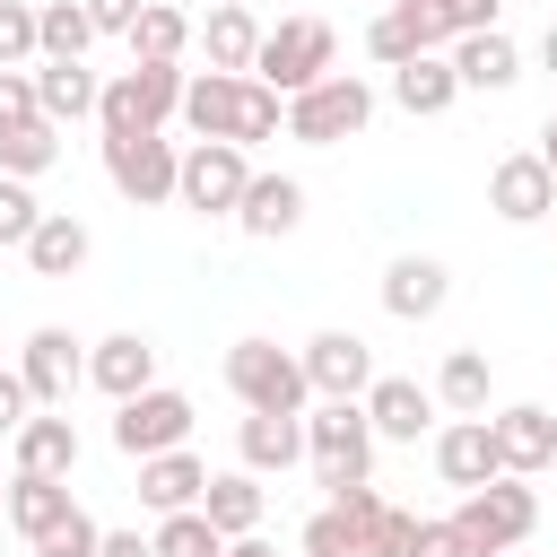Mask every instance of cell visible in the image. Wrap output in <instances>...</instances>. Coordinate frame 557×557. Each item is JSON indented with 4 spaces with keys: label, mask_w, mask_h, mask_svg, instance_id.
I'll list each match as a JSON object with an SVG mask.
<instances>
[{
    "label": "cell",
    "mask_w": 557,
    "mask_h": 557,
    "mask_svg": "<svg viewBox=\"0 0 557 557\" xmlns=\"http://www.w3.org/2000/svg\"><path fill=\"white\" fill-rule=\"evenodd\" d=\"M183 122H191V139H235V148H252V139H278V131H287V96L261 87L252 70H191Z\"/></svg>",
    "instance_id": "6da1fadb"
},
{
    "label": "cell",
    "mask_w": 557,
    "mask_h": 557,
    "mask_svg": "<svg viewBox=\"0 0 557 557\" xmlns=\"http://www.w3.org/2000/svg\"><path fill=\"white\" fill-rule=\"evenodd\" d=\"M183 87H191L183 61H131L122 78H104V96H96V131H104V139L165 131V122L183 113Z\"/></svg>",
    "instance_id": "7a4b0ae2"
},
{
    "label": "cell",
    "mask_w": 557,
    "mask_h": 557,
    "mask_svg": "<svg viewBox=\"0 0 557 557\" xmlns=\"http://www.w3.org/2000/svg\"><path fill=\"white\" fill-rule=\"evenodd\" d=\"M305 461H313V479L339 496V487H357V479H374V418H366V400H322V409H305Z\"/></svg>",
    "instance_id": "3957f363"
},
{
    "label": "cell",
    "mask_w": 557,
    "mask_h": 557,
    "mask_svg": "<svg viewBox=\"0 0 557 557\" xmlns=\"http://www.w3.org/2000/svg\"><path fill=\"white\" fill-rule=\"evenodd\" d=\"M331 61H339L331 17H278V26L261 35V52H252V78L278 87V96H305L313 78H331Z\"/></svg>",
    "instance_id": "277c9868"
},
{
    "label": "cell",
    "mask_w": 557,
    "mask_h": 557,
    "mask_svg": "<svg viewBox=\"0 0 557 557\" xmlns=\"http://www.w3.org/2000/svg\"><path fill=\"white\" fill-rule=\"evenodd\" d=\"M374 122V87L357 78V70H331V78H313L305 96H287V139H305V148H339V139H357Z\"/></svg>",
    "instance_id": "5b68a950"
},
{
    "label": "cell",
    "mask_w": 557,
    "mask_h": 557,
    "mask_svg": "<svg viewBox=\"0 0 557 557\" xmlns=\"http://www.w3.org/2000/svg\"><path fill=\"white\" fill-rule=\"evenodd\" d=\"M226 392H235L244 409H287V418H305L313 374H305V357H287L278 339H235V348H226Z\"/></svg>",
    "instance_id": "8992f818"
},
{
    "label": "cell",
    "mask_w": 557,
    "mask_h": 557,
    "mask_svg": "<svg viewBox=\"0 0 557 557\" xmlns=\"http://www.w3.org/2000/svg\"><path fill=\"white\" fill-rule=\"evenodd\" d=\"M453 522H461V540H470L479 557H505V548H522V540L540 531V496L505 470V479H487V487H461Z\"/></svg>",
    "instance_id": "52a82bcc"
},
{
    "label": "cell",
    "mask_w": 557,
    "mask_h": 557,
    "mask_svg": "<svg viewBox=\"0 0 557 557\" xmlns=\"http://www.w3.org/2000/svg\"><path fill=\"white\" fill-rule=\"evenodd\" d=\"M104 183L131 200V209H165L174 183H183V148L165 131H139V139H104Z\"/></svg>",
    "instance_id": "ba28073f"
},
{
    "label": "cell",
    "mask_w": 557,
    "mask_h": 557,
    "mask_svg": "<svg viewBox=\"0 0 557 557\" xmlns=\"http://www.w3.org/2000/svg\"><path fill=\"white\" fill-rule=\"evenodd\" d=\"M244 183H252V157H244L235 139H191L174 200H183L191 218H235V209H244Z\"/></svg>",
    "instance_id": "9c48e42d"
},
{
    "label": "cell",
    "mask_w": 557,
    "mask_h": 557,
    "mask_svg": "<svg viewBox=\"0 0 557 557\" xmlns=\"http://www.w3.org/2000/svg\"><path fill=\"white\" fill-rule=\"evenodd\" d=\"M183 435H191V400H183V392L148 383V392H131V400H113V453L148 461V453H174Z\"/></svg>",
    "instance_id": "30bf717a"
},
{
    "label": "cell",
    "mask_w": 557,
    "mask_h": 557,
    "mask_svg": "<svg viewBox=\"0 0 557 557\" xmlns=\"http://www.w3.org/2000/svg\"><path fill=\"white\" fill-rule=\"evenodd\" d=\"M487 209H496L505 226H540V218H557V174H548V157H540V148L496 157V165H487Z\"/></svg>",
    "instance_id": "8fae6325"
},
{
    "label": "cell",
    "mask_w": 557,
    "mask_h": 557,
    "mask_svg": "<svg viewBox=\"0 0 557 557\" xmlns=\"http://www.w3.org/2000/svg\"><path fill=\"white\" fill-rule=\"evenodd\" d=\"M17 374H26L35 409H70V392L87 383V339H70L61 322H44V331H26V357H17Z\"/></svg>",
    "instance_id": "7c38bea8"
},
{
    "label": "cell",
    "mask_w": 557,
    "mask_h": 557,
    "mask_svg": "<svg viewBox=\"0 0 557 557\" xmlns=\"http://www.w3.org/2000/svg\"><path fill=\"white\" fill-rule=\"evenodd\" d=\"M305 374H313L322 400H366L374 392V348L357 331H313L305 339Z\"/></svg>",
    "instance_id": "4fadbf2b"
},
{
    "label": "cell",
    "mask_w": 557,
    "mask_h": 557,
    "mask_svg": "<svg viewBox=\"0 0 557 557\" xmlns=\"http://www.w3.org/2000/svg\"><path fill=\"white\" fill-rule=\"evenodd\" d=\"M444 296H453V270H444L435 252H400V261L383 270V313H392V322H435Z\"/></svg>",
    "instance_id": "5bb4252c"
},
{
    "label": "cell",
    "mask_w": 557,
    "mask_h": 557,
    "mask_svg": "<svg viewBox=\"0 0 557 557\" xmlns=\"http://www.w3.org/2000/svg\"><path fill=\"white\" fill-rule=\"evenodd\" d=\"M87 383H96L104 400L148 392V383H157V339H148V331H113V339H96V348H87Z\"/></svg>",
    "instance_id": "9a60e30c"
},
{
    "label": "cell",
    "mask_w": 557,
    "mask_h": 557,
    "mask_svg": "<svg viewBox=\"0 0 557 557\" xmlns=\"http://www.w3.org/2000/svg\"><path fill=\"white\" fill-rule=\"evenodd\" d=\"M435 470H444V487H487V479H505L496 426H487V418H453V426L435 435Z\"/></svg>",
    "instance_id": "2e32d148"
},
{
    "label": "cell",
    "mask_w": 557,
    "mask_h": 557,
    "mask_svg": "<svg viewBox=\"0 0 557 557\" xmlns=\"http://www.w3.org/2000/svg\"><path fill=\"white\" fill-rule=\"evenodd\" d=\"M209 479H218V470H209L200 453H183V444H174V453H148V461H139V505H148V513H183V505L209 496Z\"/></svg>",
    "instance_id": "e0dca14e"
},
{
    "label": "cell",
    "mask_w": 557,
    "mask_h": 557,
    "mask_svg": "<svg viewBox=\"0 0 557 557\" xmlns=\"http://www.w3.org/2000/svg\"><path fill=\"white\" fill-rule=\"evenodd\" d=\"M487 426H496V453H505V470H513V479H531V470H548V461H557V418H548L540 400H513V409H496Z\"/></svg>",
    "instance_id": "ac0fdd59"
},
{
    "label": "cell",
    "mask_w": 557,
    "mask_h": 557,
    "mask_svg": "<svg viewBox=\"0 0 557 557\" xmlns=\"http://www.w3.org/2000/svg\"><path fill=\"white\" fill-rule=\"evenodd\" d=\"M366 418H374V435H392V444H418V435L435 426V392H426V383H409V374H374V392H366Z\"/></svg>",
    "instance_id": "d6986e66"
},
{
    "label": "cell",
    "mask_w": 557,
    "mask_h": 557,
    "mask_svg": "<svg viewBox=\"0 0 557 557\" xmlns=\"http://www.w3.org/2000/svg\"><path fill=\"white\" fill-rule=\"evenodd\" d=\"M296 218H305V183H296V174H252V183H244V209H235L244 235L278 244V235H296Z\"/></svg>",
    "instance_id": "ffe728a7"
},
{
    "label": "cell",
    "mask_w": 557,
    "mask_h": 557,
    "mask_svg": "<svg viewBox=\"0 0 557 557\" xmlns=\"http://www.w3.org/2000/svg\"><path fill=\"white\" fill-rule=\"evenodd\" d=\"M235 453H244V470H296L305 461V418H287V409H252L244 426H235Z\"/></svg>",
    "instance_id": "44dd1931"
},
{
    "label": "cell",
    "mask_w": 557,
    "mask_h": 557,
    "mask_svg": "<svg viewBox=\"0 0 557 557\" xmlns=\"http://www.w3.org/2000/svg\"><path fill=\"white\" fill-rule=\"evenodd\" d=\"M453 96H461L453 52H409V61L392 70V104H400V113H418V122H426V113H444Z\"/></svg>",
    "instance_id": "7402d4cb"
},
{
    "label": "cell",
    "mask_w": 557,
    "mask_h": 557,
    "mask_svg": "<svg viewBox=\"0 0 557 557\" xmlns=\"http://www.w3.org/2000/svg\"><path fill=\"white\" fill-rule=\"evenodd\" d=\"M261 35H270V26H252V9H244V0H218V9L200 17V35H191V44L209 52V70H252Z\"/></svg>",
    "instance_id": "603a6c76"
},
{
    "label": "cell",
    "mask_w": 557,
    "mask_h": 557,
    "mask_svg": "<svg viewBox=\"0 0 557 557\" xmlns=\"http://www.w3.org/2000/svg\"><path fill=\"white\" fill-rule=\"evenodd\" d=\"M96 96H104V78H96L87 61H35V104H44V122H87Z\"/></svg>",
    "instance_id": "cb8c5ba5"
},
{
    "label": "cell",
    "mask_w": 557,
    "mask_h": 557,
    "mask_svg": "<svg viewBox=\"0 0 557 557\" xmlns=\"http://www.w3.org/2000/svg\"><path fill=\"white\" fill-rule=\"evenodd\" d=\"M87 252H96V235H87L70 209H44V226L26 235V270H35V278H70V270H87Z\"/></svg>",
    "instance_id": "d4e9b609"
},
{
    "label": "cell",
    "mask_w": 557,
    "mask_h": 557,
    "mask_svg": "<svg viewBox=\"0 0 557 557\" xmlns=\"http://www.w3.org/2000/svg\"><path fill=\"white\" fill-rule=\"evenodd\" d=\"M200 513H209L226 540L261 531V513H270V496H261V470H218V479H209V496H200Z\"/></svg>",
    "instance_id": "484cf974"
},
{
    "label": "cell",
    "mask_w": 557,
    "mask_h": 557,
    "mask_svg": "<svg viewBox=\"0 0 557 557\" xmlns=\"http://www.w3.org/2000/svg\"><path fill=\"white\" fill-rule=\"evenodd\" d=\"M453 70H461V87H487V96H496V87L522 78V52H513L505 26H487V35H461V44H453Z\"/></svg>",
    "instance_id": "4316f807"
},
{
    "label": "cell",
    "mask_w": 557,
    "mask_h": 557,
    "mask_svg": "<svg viewBox=\"0 0 557 557\" xmlns=\"http://www.w3.org/2000/svg\"><path fill=\"white\" fill-rule=\"evenodd\" d=\"M78 496H70V479H44V470H9V522L26 531V540H44L61 513H70Z\"/></svg>",
    "instance_id": "83f0119b"
},
{
    "label": "cell",
    "mask_w": 557,
    "mask_h": 557,
    "mask_svg": "<svg viewBox=\"0 0 557 557\" xmlns=\"http://www.w3.org/2000/svg\"><path fill=\"white\" fill-rule=\"evenodd\" d=\"M191 35H200V26H191L174 0H148V9H139V26H131L122 44H131V61H183V52H191Z\"/></svg>",
    "instance_id": "f1b7e54d"
},
{
    "label": "cell",
    "mask_w": 557,
    "mask_h": 557,
    "mask_svg": "<svg viewBox=\"0 0 557 557\" xmlns=\"http://www.w3.org/2000/svg\"><path fill=\"white\" fill-rule=\"evenodd\" d=\"M17 470L70 479V470H78V426H70V418H26V426H17Z\"/></svg>",
    "instance_id": "f546056e"
},
{
    "label": "cell",
    "mask_w": 557,
    "mask_h": 557,
    "mask_svg": "<svg viewBox=\"0 0 557 557\" xmlns=\"http://www.w3.org/2000/svg\"><path fill=\"white\" fill-rule=\"evenodd\" d=\"M487 348H453L444 357V374H435V400L453 409V418H487Z\"/></svg>",
    "instance_id": "4dcf8cb0"
},
{
    "label": "cell",
    "mask_w": 557,
    "mask_h": 557,
    "mask_svg": "<svg viewBox=\"0 0 557 557\" xmlns=\"http://www.w3.org/2000/svg\"><path fill=\"white\" fill-rule=\"evenodd\" d=\"M44 165H61V122H17V131H0V174H17V183H35Z\"/></svg>",
    "instance_id": "1f68e13d"
},
{
    "label": "cell",
    "mask_w": 557,
    "mask_h": 557,
    "mask_svg": "<svg viewBox=\"0 0 557 557\" xmlns=\"http://www.w3.org/2000/svg\"><path fill=\"white\" fill-rule=\"evenodd\" d=\"M35 17H44V61H87V44H96L87 0H35Z\"/></svg>",
    "instance_id": "d6a6232c"
},
{
    "label": "cell",
    "mask_w": 557,
    "mask_h": 557,
    "mask_svg": "<svg viewBox=\"0 0 557 557\" xmlns=\"http://www.w3.org/2000/svg\"><path fill=\"white\" fill-rule=\"evenodd\" d=\"M157 557H226V531L200 513V505H183V513H157Z\"/></svg>",
    "instance_id": "836d02e7"
},
{
    "label": "cell",
    "mask_w": 557,
    "mask_h": 557,
    "mask_svg": "<svg viewBox=\"0 0 557 557\" xmlns=\"http://www.w3.org/2000/svg\"><path fill=\"white\" fill-rule=\"evenodd\" d=\"M26 61H44V17L35 0H0V70H26Z\"/></svg>",
    "instance_id": "e575fe53"
},
{
    "label": "cell",
    "mask_w": 557,
    "mask_h": 557,
    "mask_svg": "<svg viewBox=\"0 0 557 557\" xmlns=\"http://www.w3.org/2000/svg\"><path fill=\"white\" fill-rule=\"evenodd\" d=\"M305 557H366V540H357V522H348L339 505H322V513L305 522Z\"/></svg>",
    "instance_id": "d590c367"
},
{
    "label": "cell",
    "mask_w": 557,
    "mask_h": 557,
    "mask_svg": "<svg viewBox=\"0 0 557 557\" xmlns=\"http://www.w3.org/2000/svg\"><path fill=\"white\" fill-rule=\"evenodd\" d=\"M418 522H426V513L383 505V513H374V531H366V557H418Z\"/></svg>",
    "instance_id": "8d00e7d4"
},
{
    "label": "cell",
    "mask_w": 557,
    "mask_h": 557,
    "mask_svg": "<svg viewBox=\"0 0 557 557\" xmlns=\"http://www.w3.org/2000/svg\"><path fill=\"white\" fill-rule=\"evenodd\" d=\"M96 540H104V531H96V513H87V505H70V513L35 540V557H96Z\"/></svg>",
    "instance_id": "74e56055"
},
{
    "label": "cell",
    "mask_w": 557,
    "mask_h": 557,
    "mask_svg": "<svg viewBox=\"0 0 557 557\" xmlns=\"http://www.w3.org/2000/svg\"><path fill=\"white\" fill-rule=\"evenodd\" d=\"M366 52H374L383 70H400V61H409V52H426V44H418V26H409L400 9H383V17L366 26Z\"/></svg>",
    "instance_id": "f35d334b"
},
{
    "label": "cell",
    "mask_w": 557,
    "mask_h": 557,
    "mask_svg": "<svg viewBox=\"0 0 557 557\" xmlns=\"http://www.w3.org/2000/svg\"><path fill=\"white\" fill-rule=\"evenodd\" d=\"M44 226V209H35V191L17 183V174H0V244H17L26 252V235Z\"/></svg>",
    "instance_id": "ab89813d"
},
{
    "label": "cell",
    "mask_w": 557,
    "mask_h": 557,
    "mask_svg": "<svg viewBox=\"0 0 557 557\" xmlns=\"http://www.w3.org/2000/svg\"><path fill=\"white\" fill-rule=\"evenodd\" d=\"M44 104H35V70H0V131H17V122H35Z\"/></svg>",
    "instance_id": "60d3db41"
},
{
    "label": "cell",
    "mask_w": 557,
    "mask_h": 557,
    "mask_svg": "<svg viewBox=\"0 0 557 557\" xmlns=\"http://www.w3.org/2000/svg\"><path fill=\"white\" fill-rule=\"evenodd\" d=\"M418 557H479L470 540H461V522L444 513V522H418Z\"/></svg>",
    "instance_id": "b9f144b4"
},
{
    "label": "cell",
    "mask_w": 557,
    "mask_h": 557,
    "mask_svg": "<svg viewBox=\"0 0 557 557\" xmlns=\"http://www.w3.org/2000/svg\"><path fill=\"white\" fill-rule=\"evenodd\" d=\"M26 418H35V392H26V374L9 366V374H0V435H17Z\"/></svg>",
    "instance_id": "7bdbcfd3"
},
{
    "label": "cell",
    "mask_w": 557,
    "mask_h": 557,
    "mask_svg": "<svg viewBox=\"0 0 557 557\" xmlns=\"http://www.w3.org/2000/svg\"><path fill=\"white\" fill-rule=\"evenodd\" d=\"M496 9H505V0H444V26H453V44H461V35H487V26H496Z\"/></svg>",
    "instance_id": "ee69618b"
},
{
    "label": "cell",
    "mask_w": 557,
    "mask_h": 557,
    "mask_svg": "<svg viewBox=\"0 0 557 557\" xmlns=\"http://www.w3.org/2000/svg\"><path fill=\"white\" fill-rule=\"evenodd\" d=\"M139 9H148V0H87L96 35H131V26H139Z\"/></svg>",
    "instance_id": "f6af8a7d"
},
{
    "label": "cell",
    "mask_w": 557,
    "mask_h": 557,
    "mask_svg": "<svg viewBox=\"0 0 557 557\" xmlns=\"http://www.w3.org/2000/svg\"><path fill=\"white\" fill-rule=\"evenodd\" d=\"M96 557H157V540H139V531H104Z\"/></svg>",
    "instance_id": "bcb514c9"
},
{
    "label": "cell",
    "mask_w": 557,
    "mask_h": 557,
    "mask_svg": "<svg viewBox=\"0 0 557 557\" xmlns=\"http://www.w3.org/2000/svg\"><path fill=\"white\" fill-rule=\"evenodd\" d=\"M226 557H278V548H270L261 531H244V540H226Z\"/></svg>",
    "instance_id": "7dc6e473"
},
{
    "label": "cell",
    "mask_w": 557,
    "mask_h": 557,
    "mask_svg": "<svg viewBox=\"0 0 557 557\" xmlns=\"http://www.w3.org/2000/svg\"><path fill=\"white\" fill-rule=\"evenodd\" d=\"M540 157H548V174H557V113H548V131H540Z\"/></svg>",
    "instance_id": "c3c4849f"
},
{
    "label": "cell",
    "mask_w": 557,
    "mask_h": 557,
    "mask_svg": "<svg viewBox=\"0 0 557 557\" xmlns=\"http://www.w3.org/2000/svg\"><path fill=\"white\" fill-rule=\"evenodd\" d=\"M540 61H548V70H557V17H548V35H540Z\"/></svg>",
    "instance_id": "681fc988"
},
{
    "label": "cell",
    "mask_w": 557,
    "mask_h": 557,
    "mask_svg": "<svg viewBox=\"0 0 557 557\" xmlns=\"http://www.w3.org/2000/svg\"><path fill=\"white\" fill-rule=\"evenodd\" d=\"M0 513H9V479H0Z\"/></svg>",
    "instance_id": "f907efd6"
},
{
    "label": "cell",
    "mask_w": 557,
    "mask_h": 557,
    "mask_svg": "<svg viewBox=\"0 0 557 557\" xmlns=\"http://www.w3.org/2000/svg\"><path fill=\"white\" fill-rule=\"evenodd\" d=\"M505 557H522V548H505Z\"/></svg>",
    "instance_id": "816d5d0a"
}]
</instances>
